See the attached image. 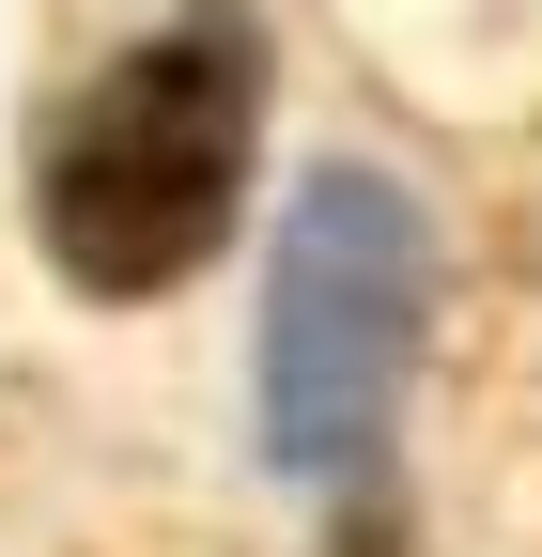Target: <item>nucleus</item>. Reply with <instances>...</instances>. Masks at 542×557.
<instances>
[{
  "label": "nucleus",
  "instance_id": "f257e3e1",
  "mask_svg": "<svg viewBox=\"0 0 542 557\" xmlns=\"http://www.w3.org/2000/svg\"><path fill=\"white\" fill-rule=\"evenodd\" d=\"M248 124H263V62L233 0H186L156 47H124L109 78L62 109L47 171H32V218L47 263L78 295H171V278L218 263L233 201H248Z\"/></svg>",
  "mask_w": 542,
  "mask_h": 557
},
{
  "label": "nucleus",
  "instance_id": "f03ea898",
  "mask_svg": "<svg viewBox=\"0 0 542 557\" xmlns=\"http://www.w3.org/2000/svg\"><path fill=\"white\" fill-rule=\"evenodd\" d=\"M434 341V218L372 156H325L263 263V465L342 496L387 465V418Z\"/></svg>",
  "mask_w": 542,
  "mask_h": 557
}]
</instances>
